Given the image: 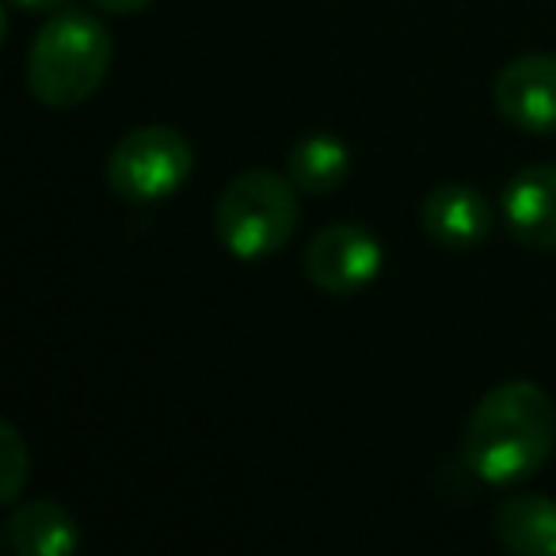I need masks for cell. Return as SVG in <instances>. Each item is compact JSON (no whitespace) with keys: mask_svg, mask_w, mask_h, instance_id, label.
I'll use <instances>...</instances> for the list:
<instances>
[{"mask_svg":"<svg viewBox=\"0 0 556 556\" xmlns=\"http://www.w3.org/2000/svg\"><path fill=\"white\" fill-rule=\"evenodd\" d=\"M556 446V408L533 381L488 389L465 427V465L484 484L510 488L538 477Z\"/></svg>","mask_w":556,"mask_h":556,"instance_id":"1","label":"cell"},{"mask_svg":"<svg viewBox=\"0 0 556 556\" xmlns=\"http://www.w3.org/2000/svg\"><path fill=\"white\" fill-rule=\"evenodd\" d=\"M115 62V39L92 12L62 9L27 50V85L42 108L70 111L100 92Z\"/></svg>","mask_w":556,"mask_h":556,"instance_id":"2","label":"cell"},{"mask_svg":"<svg viewBox=\"0 0 556 556\" xmlns=\"http://www.w3.org/2000/svg\"><path fill=\"white\" fill-rule=\"evenodd\" d=\"M298 187L267 168L240 172L214 206V232L232 260H267L298 232Z\"/></svg>","mask_w":556,"mask_h":556,"instance_id":"3","label":"cell"},{"mask_svg":"<svg viewBox=\"0 0 556 556\" xmlns=\"http://www.w3.org/2000/svg\"><path fill=\"white\" fill-rule=\"evenodd\" d=\"M194 149L176 126H138L108 156V184L130 202L172 199L191 179Z\"/></svg>","mask_w":556,"mask_h":556,"instance_id":"4","label":"cell"},{"mask_svg":"<svg viewBox=\"0 0 556 556\" xmlns=\"http://www.w3.org/2000/svg\"><path fill=\"white\" fill-rule=\"evenodd\" d=\"M381 263H386L381 240L355 222L325 225L305 248V275L313 287L332 298L363 294L381 275Z\"/></svg>","mask_w":556,"mask_h":556,"instance_id":"5","label":"cell"},{"mask_svg":"<svg viewBox=\"0 0 556 556\" xmlns=\"http://www.w3.org/2000/svg\"><path fill=\"white\" fill-rule=\"evenodd\" d=\"M495 108L526 134H556V54H522L495 77Z\"/></svg>","mask_w":556,"mask_h":556,"instance_id":"6","label":"cell"},{"mask_svg":"<svg viewBox=\"0 0 556 556\" xmlns=\"http://www.w3.org/2000/svg\"><path fill=\"white\" fill-rule=\"evenodd\" d=\"M500 206L518 244L556 252V164H530L510 176Z\"/></svg>","mask_w":556,"mask_h":556,"instance_id":"7","label":"cell"},{"mask_svg":"<svg viewBox=\"0 0 556 556\" xmlns=\"http://www.w3.org/2000/svg\"><path fill=\"white\" fill-rule=\"evenodd\" d=\"M419 217L427 237L450 252H469L492 232V206L472 184H439L427 191Z\"/></svg>","mask_w":556,"mask_h":556,"instance_id":"8","label":"cell"},{"mask_svg":"<svg viewBox=\"0 0 556 556\" xmlns=\"http://www.w3.org/2000/svg\"><path fill=\"white\" fill-rule=\"evenodd\" d=\"M9 541L20 556H73L80 548V526L62 503L27 500L12 510Z\"/></svg>","mask_w":556,"mask_h":556,"instance_id":"9","label":"cell"},{"mask_svg":"<svg viewBox=\"0 0 556 556\" xmlns=\"http://www.w3.org/2000/svg\"><path fill=\"white\" fill-rule=\"evenodd\" d=\"M495 538L515 556H556V503L548 495H510L495 510Z\"/></svg>","mask_w":556,"mask_h":556,"instance_id":"10","label":"cell"},{"mask_svg":"<svg viewBox=\"0 0 556 556\" xmlns=\"http://www.w3.org/2000/svg\"><path fill=\"white\" fill-rule=\"evenodd\" d=\"M287 176L302 194H332L336 187L348 184L351 176V153L332 134H305L294 141L287 156Z\"/></svg>","mask_w":556,"mask_h":556,"instance_id":"11","label":"cell"},{"mask_svg":"<svg viewBox=\"0 0 556 556\" xmlns=\"http://www.w3.org/2000/svg\"><path fill=\"white\" fill-rule=\"evenodd\" d=\"M0 500L12 503L20 495V488H24L27 480V465H31V454H27L24 439H20V431L12 424H0Z\"/></svg>","mask_w":556,"mask_h":556,"instance_id":"12","label":"cell"},{"mask_svg":"<svg viewBox=\"0 0 556 556\" xmlns=\"http://www.w3.org/2000/svg\"><path fill=\"white\" fill-rule=\"evenodd\" d=\"M96 9H103V12H115V16H134V12H141V9H149L153 0H92Z\"/></svg>","mask_w":556,"mask_h":556,"instance_id":"13","label":"cell"},{"mask_svg":"<svg viewBox=\"0 0 556 556\" xmlns=\"http://www.w3.org/2000/svg\"><path fill=\"white\" fill-rule=\"evenodd\" d=\"M16 9H24V12H62V9H70V0H12Z\"/></svg>","mask_w":556,"mask_h":556,"instance_id":"14","label":"cell"}]
</instances>
